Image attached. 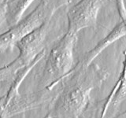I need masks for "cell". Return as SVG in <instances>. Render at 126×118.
<instances>
[{
	"instance_id": "1",
	"label": "cell",
	"mask_w": 126,
	"mask_h": 118,
	"mask_svg": "<svg viewBox=\"0 0 126 118\" xmlns=\"http://www.w3.org/2000/svg\"><path fill=\"white\" fill-rule=\"evenodd\" d=\"M49 1L40 0L37 6L29 14L10 27L6 31L0 34V50L16 45L26 35L40 26L50 14L54 13L58 7L50 8Z\"/></svg>"
},
{
	"instance_id": "2",
	"label": "cell",
	"mask_w": 126,
	"mask_h": 118,
	"mask_svg": "<svg viewBox=\"0 0 126 118\" xmlns=\"http://www.w3.org/2000/svg\"><path fill=\"white\" fill-rule=\"evenodd\" d=\"M104 2L105 0H80L67 13V31L78 34L83 29L95 26Z\"/></svg>"
},
{
	"instance_id": "3",
	"label": "cell",
	"mask_w": 126,
	"mask_h": 118,
	"mask_svg": "<svg viewBox=\"0 0 126 118\" xmlns=\"http://www.w3.org/2000/svg\"><path fill=\"white\" fill-rule=\"evenodd\" d=\"M77 41V34L67 32L59 39L50 50L48 69L53 74L59 76L68 71L73 61L74 47Z\"/></svg>"
},
{
	"instance_id": "4",
	"label": "cell",
	"mask_w": 126,
	"mask_h": 118,
	"mask_svg": "<svg viewBox=\"0 0 126 118\" xmlns=\"http://www.w3.org/2000/svg\"><path fill=\"white\" fill-rule=\"evenodd\" d=\"M54 14V13L50 14L40 26L26 35L16 44L21 53L20 58L29 59L35 54L41 53V51H43L42 49L43 44L45 43L50 22Z\"/></svg>"
},
{
	"instance_id": "5",
	"label": "cell",
	"mask_w": 126,
	"mask_h": 118,
	"mask_svg": "<svg viewBox=\"0 0 126 118\" xmlns=\"http://www.w3.org/2000/svg\"><path fill=\"white\" fill-rule=\"evenodd\" d=\"M124 36H126V14L122 17L121 21L117 24L115 27L106 37H104L101 41L98 42L94 46V48L90 50L85 54L84 60H83V65L89 66L92 64L94 59L98 54H101L106 48H107L110 45H111L112 43Z\"/></svg>"
},
{
	"instance_id": "6",
	"label": "cell",
	"mask_w": 126,
	"mask_h": 118,
	"mask_svg": "<svg viewBox=\"0 0 126 118\" xmlns=\"http://www.w3.org/2000/svg\"><path fill=\"white\" fill-rule=\"evenodd\" d=\"M34 0H9L5 11V21L11 27L20 21Z\"/></svg>"
},
{
	"instance_id": "7",
	"label": "cell",
	"mask_w": 126,
	"mask_h": 118,
	"mask_svg": "<svg viewBox=\"0 0 126 118\" xmlns=\"http://www.w3.org/2000/svg\"><path fill=\"white\" fill-rule=\"evenodd\" d=\"M118 84H119V90L122 93H126V52H125V60L124 63V68L123 72L121 76V78L119 81H118Z\"/></svg>"
},
{
	"instance_id": "8",
	"label": "cell",
	"mask_w": 126,
	"mask_h": 118,
	"mask_svg": "<svg viewBox=\"0 0 126 118\" xmlns=\"http://www.w3.org/2000/svg\"><path fill=\"white\" fill-rule=\"evenodd\" d=\"M9 0H0V12L6 11V4Z\"/></svg>"
}]
</instances>
